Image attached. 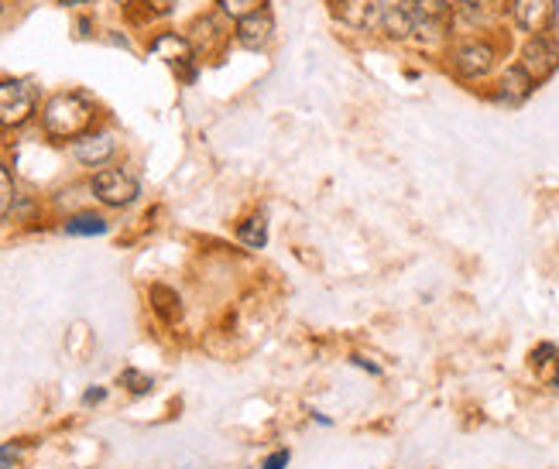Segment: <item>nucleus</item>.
<instances>
[{"mask_svg":"<svg viewBox=\"0 0 559 469\" xmlns=\"http://www.w3.org/2000/svg\"><path fill=\"white\" fill-rule=\"evenodd\" d=\"M518 66L532 76V83H546L549 76L559 69V42L549 35H535L522 45V59Z\"/></svg>","mask_w":559,"mask_h":469,"instance_id":"obj_9","label":"nucleus"},{"mask_svg":"<svg viewBox=\"0 0 559 469\" xmlns=\"http://www.w3.org/2000/svg\"><path fill=\"white\" fill-rule=\"evenodd\" d=\"M289 449H278V452H271V456L265 459V466H261V469H285V466H289Z\"/></svg>","mask_w":559,"mask_h":469,"instance_id":"obj_23","label":"nucleus"},{"mask_svg":"<svg viewBox=\"0 0 559 469\" xmlns=\"http://www.w3.org/2000/svg\"><path fill=\"white\" fill-rule=\"evenodd\" d=\"M333 18L340 28L367 35V31H381V14H385V0H333Z\"/></svg>","mask_w":559,"mask_h":469,"instance_id":"obj_8","label":"nucleus"},{"mask_svg":"<svg viewBox=\"0 0 559 469\" xmlns=\"http://www.w3.org/2000/svg\"><path fill=\"white\" fill-rule=\"evenodd\" d=\"M265 7H268V0H217V11L234 24L241 18H251V14L265 11Z\"/></svg>","mask_w":559,"mask_h":469,"instance_id":"obj_20","label":"nucleus"},{"mask_svg":"<svg viewBox=\"0 0 559 469\" xmlns=\"http://www.w3.org/2000/svg\"><path fill=\"white\" fill-rule=\"evenodd\" d=\"M508 14L518 31L535 38V35H549L556 28L559 4L556 0H508Z\"/></svg>","mask_w":559,"mask_h":469,"instance_id":"obj_7","label":"nucleus"},{"mask_svg":"<svg viewBox=\"0 0 559 469\" xmlns=\"http://www.w3.org/2000/svg\"><path fill=\"white\" fill-rule=\"evenodd\" d=\"M532 367L539 370V374L546 377L549 384H553L556 391H559V350H556L553 343L535 346V350H532Z\"/></svg>","mask_w":559,"mask_h":469,"instance_id":"obj_15","label":"nucleus"},{"mask_svg":"<svg viewBox=\"0 0 559 469\" xmlns=\"http://www.w3.org/2000/svg\"><path fill=\"white\" fill-rule=\"evenodd\" d=\"M501 7H508V4H501V0H463L460 18L467 24H487V21L498 18Z\"/></svg>","mask_w":559,"mask_h":469,"instance_id":"obj_16","label":"nucleus"},{"mask_svg":"<svg viewBox=\"0 0 559 469\" xmlns=\"http://www.w3.org/2000/svg\"><path fill=\"white\" fill-rule=\"evenodd\" d=\"M148 52H151V59L165 62L182 83H193L196 79L199 55H196V48L189 45V38L179 35V31H158V35L148 42Z\"/></svg>","mask_w":559,"mask_h":469,"instance_id":"obj_3","label":"nucleus"},{"mask_svg":"<svg viewBox=\"0 0 559 469\" xmlns=\"http://www.w3.org/2000/svg\"><path fill=\"white\" fill-rule=\"evenodd\" d=\"M14 209V179L7 172V165L0 161V220H7V213Z\"/></svg>","mask_w":559,"mask_h":469,"instance_id":"obj_21","label":"nucleus"},{"mask_svg":"<svg viewBox=\"0 0 559 469\" xmlns=\"http://www.w3.org/2000/svg\"><path fill=\"white\" fill-rule=\"evenodd\" d=\"M121 384L131 387V394H148L151 387H155V384H151V377L138 374V370H124V374H121Z\"/></svg>","mask_w":559,"mask_h":469,"instance_id":"obj_22","label":"nucleus"},{"mask_svg":"<svg viewBox=\"0 0 559 469\" xmlns=\"http://www.w3.org/2000/svg\"><path fill=\"white\" fill-rule=\"evenodd\" d=\"M93 120H97V107L90 96L55 93L42 110V131L52 141H79L83 134H90Z\"/></svg>","mask_w":559,"mask_h":469,"instance_id":"obj_1","label":"nucleus"},{"mask_svg":"<svg viewBox=\"0 0 559 469\" xmlns=\"http://www.w3.org/2000/svg\"><path fill=\"white\" fill-rule=\"evenodd\" d=\"M90 189H93V196L110 209H124V206H131V202H138L141 196V182L134 179L127 168H100V172L93 175Z\"/></svg>","mask_w":559,"mask_h":469,"instance_id":"obj_6","label":"nucleus"},{"mask_svg":"<svg viewBox=\"0 0 559 469\" xmlns=\"http://www.w3.org/2000/svg\"><path fill=\"white\" fill-rule=\"evenodd\" d=\"M532 90H535V83H532L529 72H525L522 66H511V69H505V76H501V83H498V93H494V100L505 103V107H518V103L529 100Z\"/></svg>","mask_w":559,"mask_h":469,"instance_id":"obj_13","label":"nucleus"},{"mask_svg":"<svg viewBox=\"0 0 559 469\" xmlns=\"http://www.w3.org/2000/svg\"><path fill=\"white\" fill-rule=\"evenodd\" d=\"M234 42L247 48V52H265L275 42V14L265 7V11L251 14V18H241L234 24Z\"/></svg>","mask_w":559,"mask_h":469,"instance_id":"obj_11","label":"nucleus"},{"mask_svg":"<svg viewBox=\"0 0 559 469\" xmlns=\"http://www.w3.org/2000/svg\"><path fill=\"white\" fill-rule=\"evenodd\" d=\"M429 4H433V7H439V11H446V14H457L463 0H429Z\"/></svg>","mask_w":559,"mask_h":469,"instance_id":"obj_25","label":"nucleus"},{"mask_svg":"<svg viewBox=\"0 0 559 469\" xmlns=\"http://www.w3.org/2000/svg\"><path fill=\"white\" fill-rule=\"evenodd\" d=\"M151 305H155V312L162 315L165 322H175L182 315L179 295H175L169 285H151Z\"/></svg>","mask_w":559,"mask_h":469,"instance_id":"obj_18","label":"nucleus"},{"mask_svg":"<svg viewBox=\"0 0 559 469\" xmlns=\"http://www.w3.org/2000/svg\"><path fill=\"white\" fill-rule=\"evenodd\" d=\"M419 0H385V14H381V35L388 42H412L415 24H419Z\"/></svg>","mask_w":559,"mask_h":469,"instance_id":"obj_10","label":"nucleus"},{"mask_svg":"<svg viewBox=\"0 0 559 469\" xmlns=\"http://www.w3.org/2000/svg\"><path fill=\"white\" fill-rule=\"evenodd\" d=\"M237 240H241L247 250H265V244H268V220H265V213L247 216V220L237 226Z\"/></svg>","mask_w":559,"mask_h":469,"instance_id":"obj_14","label":"nucleus"},{"mask_svg":"<svg viewBox=\"0 0 559 469\" xmlns=\"http://www.w3.org/2000/svg\"><path fill=\"white\" fill-rule=\"evenodd\" d=\"M103 398H107V391H103V387H90V391L83 394V404H100Z\"/></svg>","mask_w":559,"mask_h":469,"instance_id":"obj_26","label":"nucleus"},{"mask_svg":"<svg viewBox=\"0 0 559 469\" xmlns=\"http://www.w3.org/2000/svg\"><path fill=\"white\" fill-rule=\"evenodd\" d=\"M117 4H124V7H131V4H134V0H117Z\"/></svg>","mask_w":559,"mask_h":469,"instance_id":"obj_28","label":"nucleus"},{"mask_svg":"<svg viewBox=\"0 0 559 469\" xmlns=\"http://www.w3.org/2000/svg\"><path fill=\"white\" fill-rule=\"evenodd\" d=\"M107 230H110L107 220L97 216V213H76V216H69L66 220L69 237H103Z\"/></svg>","mask_w":559,"mask_h":469,"instance_id":"obj_17","label":"nucleus"},{"mask_svg":"<svg viewBox=\"0 0 559 469\" xmlns=\"http://www.w3.org/2000/svg\"><path fill=\"white\" fill-rule=\"evenodd\" d=\"M38 110V86L31 79H0V127H25Z\"/></svg>","mask_w":559,"mask_h":469,"instance_id":"obj_2","label":"nucleus"},{"mask_svg":"<svg viewBox=\"0 0 559 469\" xmlns=\"http://www.w3.org/2000/svg\"><path fill=\"white\" fill-rule=\"evenodd\" d=\"M62 7H83V4H90V0H59Z\"/></svg>","mask_w":559,"mask_h":469,"instance_id":"obj_27","label":"nucleus"},{"mask_svg":"<svg viewBox=\"0 0 559 469\" xmlns=\"http://www.w3.org/2000/svg\"><path fill=\"white\" fill-rule=\"evenodd\" d=\"M14 466H18V449L4 446L0 449V469H14Z\"/></svg>","mask_w":559,"mask_h":469,"instance_id":"obj_24","label":"nucleus"},{"mask_svg":"<svg viewBox=\"0 0 559 469\" xmlns=\"http://www.w3.org/2000/svg\"><path fill=\"white\" fill-rule=\"evenodd\" d=\"M498 62V48L487 38H460L450 48V66L460 79H484Z\"/></svg>","mask_w":559,"mask_h":469,"instance_id":"obj_4","label":"nucleus"},{"mask_svg":"<svg viewBox=\"0 0 559 469\" xmlns=\"http://www.w3.org/2000/svg\"><path fill=\"white\" fill-rule=\"evenodd\" d=\"M114 151H117V141L107 131H90L79 137V141H73V158L86 168H103L114 158Z\"/></svg>","mask_w":559,"mask_h":469,"instance_id":"obj_12","label":"nucleus"},{"mask_svg":"<svg viewBox=\"0 0 559 469\" xmlns=\"http://www.w3.org/2000/svg\"><path fill=\"white\" fill-rule=\"evenodd\" d=\"M127 11H131V18L138 24L162 21V18H169V14H172V0H134Z\"/></svg>","mask_w":559,"mask_h":469,"instance_id":"obj_19","label":"nucleus"},{"mask_svg":"<svg viewBox=\"0 0 559 469\" xmlns=\"http://www.w3.org/2000/svg\"><path fill=\"white\" fill-rule=\"evenodd\" d=\"M186 38L196 48V55H220L234 38V21H227L220 11H206L189 21Z\"/></svg>","mask_w":559,"mask_h":469,"instance_id":"obj_5","label":"nucleus"}]
</instances>
